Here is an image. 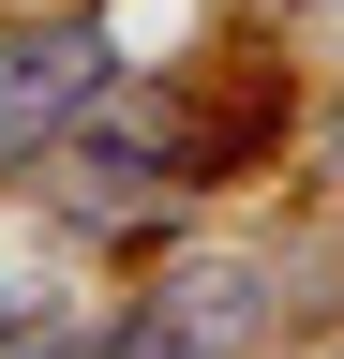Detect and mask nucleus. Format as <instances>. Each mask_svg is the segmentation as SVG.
Masks as SVG:
<instances>
[{"label":"nucleus","instance_id":"20e7f679","mask_svg":"<svg viewBox=\"0 0 344 359\" xmlns=\"http://www.w3.org/2000/svg\"><path fill=\"white\" fill-rule=\"evenodd\" d=\"M0 344H15V285H0Z\"/></svg>","mask_w":344,"mask_h":359},{"label":"nucleus","instance_id":"f257e3e1","mask_svg":"<svg viewBox=\"0 0 344 359\" xmlns=\"http://www.w3.org/2000/svg\"><path fill=\"white\" fill-rule=\"evenodd\" d=\"M120 90V45H105V15H15L0 30V180L15 165H46L75 120H90Z\"/></svg>","mask_w":344,"mask_h":359},{"label":"nucleus","instance_id":"f03ea898","mask_svg":"<svg viewBox=\"0 0 344 359\" xmlns=\"http://www.w3.org/2000/svg\"><path fill=\"white\" fill-rule=\"evenodd\" d=\"M135 330H150V359H254L270 269H254V255H180V269L135 299Z\"/></svg>","mask_w":344,"mask_h":359},{"label":"nucleus","instance_id":"423d86ee","mask_svg":"<svg viewBox=\"0 0 344 359\" xmlns=\"http://www.w3.org/2000/svg\"><path fill=\"white\" fill-rule=\"evenodd\" d=\"M329 15H344V0H329Z\"/></svg>","mask_w":344,"mask_h":359},{"label":"nucleus","instance_id":"39448f33","mask_svg":"<svg viewBox=\"0 0 344 359\" xmlns=\"http://www.w3.org/2000/svg\"><path fill=\"white\" fill-rule=\"evenodd\" d=\"M329 165H344V105H329Z\"/></svg>","mask_w":344,"mask_h":359},{"label":"nucleus","instance_id":"7ed1b4c3","mask_svg":"<svg viewBox=\"0 0 344 359\" xmlns=\"http://www.w3.org/2000/svg\"><path fill=\"white\" fill-rule=\"evenodd\" d=\"M30 359H150V330H135V299H120V314H90V330H60V344H30Z\"/></svg>","mask_w":344,"mask_h":359}]
</instances>
